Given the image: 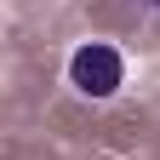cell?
Wrapping results in <instances>:
<instances>
[{"instance_id": "1", "label": "cell", "mask_w": 160, "mask_h": 160, "mask_svg": "<svg viewBox=\"0 0 160 160\" xmlns=\"http://www.w3.org/2000/svg\"><path fill=\"white\" fill-rule=\"evenodd\" d=\"M69 86L86 97V103H109L126 86V52L114 40H80L69 52Z\"/></svg>"}, {"instance_id": "2", "label": "cell", "mask_w": 160, "mask_h": 160, "mask_svg": "<svg viewBox=\"0 0 160 160\" xmlns=\"http://www.w3.org/2000/svg\"><path fill=\"white\" fill-rule=\"evenodd\" d=\"M143 6H149V12H160V0H143Z\"/></svg>"}]
</instances>
